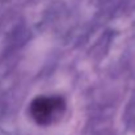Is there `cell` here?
Instances as JSON below:
<instances>
[{
  "mask_svg": "<svg viewBox=\"0 0 135 135\" xmlns=\"http://www.w3.org/2000/svg\"><path fill=\"white\" fill-rule=\"evenodd\" d=\"M66 109V102L60 96H40L30 104L33 119L42 126L58 121Z\"/></svg>",
  "mask_w": 135,
  "mask_h": 135,
  "instance_id": "6da1fadb",
  "label": "cell"
}]
</instances>
